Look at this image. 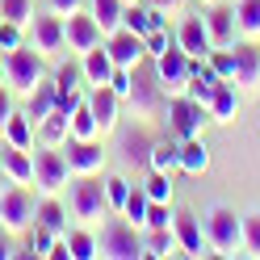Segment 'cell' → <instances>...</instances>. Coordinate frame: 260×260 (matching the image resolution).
I'll list each match as a JSON object with an SVG mask.
<instances>
[{
	"instance_id": "6da1fadb",
	"label": "cell",
	"mask_w": 260,
	"mask_h": 260,
	"mask_svg": "<svg viewBox=\"0 0 260 260\" xmlns=\"http://www.w3.org/2000/svg\"><path fill=\"white\" fill-rule=\"evenodd\" d=\"M122 105H130L135 118H155V113L164 109V88H159V76H155V59L151 55L130 68V92H126Z\"/></svg>"
},
{
	"instance_id": "7a4b0ae2",
	"label": "cell",
	"mask_w": 260,
	"mask_h": 260,
	"mask_svg": "<svg viewBox=\"0 0 260 260\" xmlns=\"http://www.w3.org/2000/svg\"><path fill=\"white\" fill-rule=\"evenodd\" d=\"M206 239L214 256H243V218L231 206H210L206 210Z\"/></svg>"
},
{
	"instance_id": "3957f363",
	"label": "cell",
	"mask_w": 260,
	"mask_h": 260,
	"mask_svg": "<svg viewBox=\"0 0 260 260\" xmlns=\"http://www.w3.org/2000/svg\"><path fill=\"white\" fill-rule=\"evenodd\" d=\"M96 252L109 256V260H139V256H147V252H143V235H139V226H135V222H126V218H105V222H101Z\"/></svg>"
},
{
	"instance_id": "277c9868",
	"label": "cell",
	"mask_w": 260,
	"mask_h": 260,
	"mask_svg": "<svg viewBox=\"0 0 260 260\" xmlns=\"http://www.w3.org/2000/svg\"><path fill=\"white\" fill-rule=\"evenodd\" d=\"M0 59H5V84L13 92H21V96H29V88H34L38 80H46V63L29 42H21L17 51H5Z\"/></svg>"
},
{
	"instance_id": "5b68a950",
	"label": "cell",
	"mask_w": 260,
	"mask_h": 260,
	"mask_svg": "<svg viewBox=\"0 0 260 260\" xmlns=\"http://www.w3.org/2000/svg\"><path fill=\"white\" fill-rule=\"evenodd\" d=\"M68 206H72V218H80L84 226L105 222V218H109V206H105V185L96 181V176H76V185L68 189Z\"/></svg>"
},
{
	"instance_id": "8992f818",
	"label": "cell",
	"mask_w": 260,
	"mask_h": 260,
	"mask_svg": "<svg viewBox=\"0 0 260 260\" xmlns=\"http://www.w3.org/2000/svg\"><path fill=\"white\" fill-rule=\"evenodd\" d=\"M164 122H168V130H172L176 139H198L202 126L210 122V109L198 105L193 96L176 92V96H168V105H164Z\"/></svg>"
},
{
	"instance_id": "52a82bcc",
	"label": "cell",
	"mask_w": 260,
	"mask_h": 260,
	"mask_svg": "<svg viewBox=\"0 0 260 260\" xmlns=\"http://www.w3.org/2000/svg\"><path fill=\"white\" fill-rule=\"evenodd\" d=\"M0 226L9 235H25L34 226V198H29L25 185H9L0 193Z\"/></svg>"
},
{
	"instance_id": "ba28073f",
	"label": "cell",
	"mask_w": 260,
	"mask_h": 260,
	"mask_svg": "<svg viewBox=\"0 0 260 260\" xmlns=\"http://www.w3.org/2000/svg\"><path fill=\"white\" fill-rule=\"evenodd\" d=\"M68 181H72V168H68L63 147H42L38 143V151H34V185H38V193H59Z\"/></svg>"
},
{
	"instance_id": "9c48e42d",
	"label": "cell",
	"mask_w": 260,
	"mask_h": 260,
	"mask_svg": "<svg viewBox=\"0 0 260 260\" xmlns=\"http://www.w3.org/2000/svg\"><path fill=\"white\" fill-rule=\"evenodd\" d=\"M25 42L34 46L42 59L63 51V46H68V38H63V17H55L51 9H42V13L34 9V17H29V25H25Z\"/></svg>"
},
{
	"instance_id": "30bf717a",
	"label": "cell",
	"mask_w": 260,
	"mask_h": 260,
	"mask_svg": "<svg viewBox=\"0 0 260 260\" xmlns=\"http://www.w3.org/2000/svg\"><path fill=\"white\" fill-rule=\"evenodd\" d=\"M155 76H159V88H164L168 96H176V92H185L189 88V76H193V59L181 51V46H168L164 55L155 59Z\"/></svg>"
},
{
	"instance_id": "8fae6325",
	"label": "cell",
	"mask_w": 260,
	"mask_h": 260,
	"mask_svg": "<svg viewBox=\"0 0 260 260\" xmlns=\"http://www.w3.org/2000/svg\"><path fill=\"white\" fill-rule=\"evenodd\" d=\"M63 155H68L72 176H101L105 172V147H101V139H68V143H63Z\"/></svg>"
},
{
	"instance_id": "7c38bea8",
	"label": "cell",
	"mask_w": 260,
	"mask_h": 260,
	"mask_svg": "<svg viewBox=\"0 0 260 260\" xmlns=\"http://www.w3.org/2000/svg\"><path fill=\"white\" fill-rule=\"evenodd\" d=\"M63 38H68V51H76V55H84V51H92V46H101V25H96V17L88 9H80V13H72V17H63Z\"/></svg>"
},
{
	"instance_id": "4fadbf2b",
	"label": "cell",
	"mask_w": 260,
	"mask_h": 260,
	"mask_svg": "<svg viewBox=\"0 0 260 260\" xmlns=\"http://www.w3.org/2000/svg\"><path fill=\"white\" fill-rule=\"evenodd\" d=\"M84 101H88L92 118H96V135H113V130H118V113H122V96L109 84H92V92Z\"/></svg>"
},
{
	"instance_id": "5bb4252c",
	"label": "cell",
	"mask_w": 260,
	"mask_h": 260,
	"mask_svg": "<svg viewBox=\"0 0 260 260\" xmlns=\"http://www.w3.org/2000/svg\"><path fill=\"white\" fill-rule=\"evenodd\" d=\"M172 235H176L185 256H210V239H206V226L198 214H189V210L172 214Z\"/></svg>"
},
{
	"instance_id": "9a60e30c",
	"label": "cell",
	"mask_w": 260,
	"mask_h": 260,
	"mask_svg": "<svg viewBox=\"0 0 260 260\" xmlns=\"http://www.w3.org/2000/svg\"><path fill=\"white\" fill-rule=\"evenodd\" d=\"M176 46L189 55V59H206L214 51V42H210V29H206V17H185L181 13V25H176Z\"/></svg>"
},
{
	"instance_id": "2e32d148",
	"label": "cell",
	"mask_w": 260,
	"mask_h": 260,
	"mask_svg": "<svg viewBox=\"0 0 260 260\" xmlns=\"http://www.w3.org/2000/svg\"><path fill=\"white\" fill-rule=\"evenodd\" d=\"M105 51H109V59H113V68H135V63L147 59V46H143V38H139V34H130V29H118V34H109Z\"/></svg>"
},
{
	"instance_id": "e0dca14e",
	"label": "cell",
	"mask_w": 260,
	"mask_h": 260,
	"mask_svg": "<svg viewBox=\"0 0 260 260\" xmlns=\"http://www.w3.org/2000/svg\"><path fill=\"white\" fill-rule=\"evenodd\" d=\"M164 25H168V17L155 13L147 0H135V5L122 9V29H130V34H139V38H147L151 29H164Z\"/></svg>"
},
{
	"instance_id": "ac0fdd59",
	"label": "cell",
	"mask_w": 260,
	"mask_h": 260,
	"mask_svg": "<svg viewBox=\"0 0 260 260\" xmlns=\"http://www.w3.org/2000/svg\"><path fill=\"white\" fill-rule=\"evenodd\" d=\"M0 168H5L9 185H34V151H21L13 143H5L0 147Z\"/></svg>"
},
{
	"instance_id": "d6986e66",
	"label": "cell",
	"mask_w": 260,
	"mask_h": 260,
	"mask_svg": "<svg viewBox=\"0 0 260 260\" xmlns=\"http://www.w3.org/2000/svg\"><path fill=\"white\" fill-rule=\"evenodd\" d=\"M235 51V84H243V88H260V46L256 42H235L231 46Z\"/></svg>"
},
{
	"instance_id": "ffe728a7",
	"label": "cell",
	"mask_w": 260,
	"mask_h": 260,
	"mask_svg": "<svg viewBox=\"0 0 260 260\" xmlns=\"http://www.w3.org/2000/svg\"><path fill=\"white\" fill-rule=\"evenodd\" d=\"M206 29H210V42H214V46H235V38H239L235 9L210 5V13H206Z\"/></svg>"
},
{
	"instance_id": "44dd1931",
	"label": "cell",
	"mask_w": 260,
	"mask_h": 260,
	"mask_svg": "<svg viewBox=\"0 0 260 260\" xmlns=\"http://www.w3.org/2000/svg\"><path fill=\"white\" fill-rule=\"evenodd\" d=\"M80 68H84V84H109V76H113V59L105 46H92V51L80 55Z\"/></svg>"
},
{
	"instance_id": "7402d4cb",
	"label": "cell",
	"mask_w": 260,
	"mask_h": 260,
	"mask_svg": "<svg viewBox=\"0 0 260 260\" xmlns=\"http://www.w3.org/2000/svg\"><path fill=\"white\" fill-rule=\"evenodd\" d=\"M176 168L189 172V176H202V172L210 168V147L202 143V135H198V139H181V155H176Z\"/></svg>"
},
{
	"instance_id": "603a6c76",
	"label": "cell",
	"mask_w": 260,
	"mask_h": 260,
	"mask_svg": "<svg viewBox=\"0 0 260 260\" xmlns=\"http://www.w3.org/2000/svg\"><path fill=\"white\" fill-rule=\"evenodd\" d=\"M210 122H235V113H239V92L231 80H222V84L214 88V96H210Z\"/></svg>"
},
{
	"instance_id": "cb8c5ba5",
	"label": "cell",
	"mask_w": 260,
	"mask_h": 260,
	"mask_svg": "<svg viewBox=\"0 0 260 260\" xmlns=\"http://www.w3.org/2000/svg\"><path fill=\"white\" fill-rule=\"evenodd\" d=\"M34 222H42L55 235H68V210L63 202H55V193H42V202H34Z\"/></svg>"
},
{
	"instance_id": "d4e9b609",
	"label": "cell",
	"mask_w": 260,
	"mask_h": 260,
	"mask_svg": "<svg viewBox=\"0 0 260 260\" xmlns=\"http://www.w3.org/2000/svg\"><path fill=\"white\" fill-rule=\"evenodd\" d=\"M34 130H38V143H42V147H63V143L72 139L68 113H59V109H51L42 122H34Z\"/></svg>"
},
{
	"instance_id": "484cf974",
	"label": "cell",
	"mask_w": 260,
	"mask_h": 260,
	"mask_svg": "<svg viewBox=\"0 0 260 260\" xmlns=\"http://www.w3.org/2000/svg\"><path fill=\"white\" fill-rule=\"evenodd\" d=\"M0 135H5V143H13V147L34 151V122H29V113H17V109H13Z\"/></svg>"
},
{
	"instance_id": "4316f807",
	"label": "cell",
	"mask_w": 260,
	"mask_h": 260,
	"mask_svg": "<svg viewBox=\"0 0 260 260\" xmlns=\"http://www.w3.org/2000/svg\"><path fill=\"white\" fill-rule=\"evenodd\" d=\"M122 0H88V13L96 17V25H101V34L109 38V34H118L122 29Z\"/></svg>"
},
{
	"instance_id": "83f0119b",
	"label": "cell",
	"mask_w": 260,
	"mask_h": 260,
	"mask_svg": "<svg viewBox=\"0 0 260 260\" xmlns=\"http://www.w3.org/2000/svg\"><path fill=\"white\" fill-rule=\"evenodd\" d=\"M176 155H181V139H159L147 151V168L151 172H176Z\"/></svg>"
},
{
	"instance_id": "f1b7e54d",
	"label": "cell",
	"mask_w": 260,
	"mask_h": 260,
	"mask_svg": "<svg viewBox=\"0 0 260 260\" xmlns=\"http://www.w3.org/2000/svg\"><path fill=\"white\" fill-rule=\"evenodd\" d=\"M51 109H55V80H38V84L29 88V105H25V113H29V122H42Z\"/></svg>"
},
{
	"instance_id": "f546056e",
	"label": "cell",
	"mask_w": 260,
	"mask_h": 260,
	"mask_svg": "<svg viewBox=\"0 0 260 260\" xmlns=\"http://www.w3.org/2000/svg\"><path fill=\"white\" fill-rule=\"evenodd\" d=\"M235 25H239V38L248 42L260 38V0H235Z\"/></svg>"
},
{
	"instance_id": "4dcf8cb0",
	"label": "cell",
	"mask_w": 260,
	"mask_h": 260,
	"mask_svg": "<svg viewBox=\"0 0 260 260\" xmlns=\"http://www.w3.org/2000/svg\"><path fill=\"white\" fill-rule=\"evenodd\" d=\"M143 252L155 256V260H164V256H172V252H181V243H176L172 226H159V231H147V235H143Z\"/></svg>"
},
{
	"instance_id": "1f68e13d",
	"label": "cell",
	"mask_w": 260,
	"mask_h": 260,
	"mask_svg": "<svg viewBox=\"0 0 260 260\" xmlns=\"http://www.w3.org/2000/svg\"><path fill=\"white\" fill-rule=\"evenodd\" d=\"M68 130H72V139H101V135H96V118H92L88 101H80V105L72 109V118H68Z\"/></svg>"
},
{
	"instance_id": "d6a6232c",
	"label": "cell",
	"mask_w": 260,
	"mask_h": 260,
	"mask_svg": "<svg viewBox=\"0 0 260 260\" xmlns=\"http://www.w3.org/2000/svg\"><path fill=\"white\" fill-rule=\"evenodd\" d=\"M63 239H68L72 260H96V256H101V252H96V235H92V231H84V226H80V231H68Z\"/></svg>"
},
{
	"instance_id": "836d02e7",
	"label": "cell",
	"mask_w": 260,
	"mask_h": 260,
	"mask_svg": "<svg viewBox=\"0 0 260 260\" xmlns=\"http://www.w3.org/2000/svg\"><path fill=\"white\" fill-rule=\"evenodd\" d=\"M55 92H80V88H84V68H80V63H59V68H55Z\"/></svg>"
},
{
	"instance_id": "e575fe53",
	"label": "cell",
	"mask_w": 260,
	"mask_h": 260,
	"mask_svg": "<svg viewBox=\"0 0 260 260\" xmlns=\"http://www.w3.org/2000/svg\"><path fill=\"white\" fill-rule=\"evenodd\" d=\"M147 151H151V139L143 135V130L122 135V159H130V164H147Z\"/></svg>"
},
{
	"instance_id": "d590c367",
	"label": "cell",
	"mask_w": 260,
	"mask_h": 260,
	"mask_svg": "<svg viewBox=\"0 0 260 260\" xmlns=\"http://www.w3.org/2000/svg\"><path fill=\"white\" fill-rule=\"evenodd\" d=\"M122 218L135 222V226H143V218H147V193H143V185H130L126 206H122Z\"/></svg>"
},
{
	"instance_id": "8d00e7d4",
	"label": "cell",
	"mask_w": 260,
	"mask_h": 260,
	"mask_svg": "<svg viewBox=\"0 0 260 260\" xmlns=\"http://www.w3.org/2000/svg\"><path fill=\"white\" fill-rule=\"evenodd\" d=\"M34 17V0H0V21H13V25H29Z\"/></svg>"
},
{
	"instance_id": "74e56055",
	"label": "cell",
	"mask_w": 260,
	"mask_h": 260,
	"mask_svg": "<svg viewBox=\"0 0 260 260\" xmlns=\"http://www.w3.org/2000/svg\"><path fill=\"white\" fill-rule=\"evenodd\" d=\"M105 206H109V214H122V206H126V193H130V181L126 176H105Z\"/></svg>"
},
{
	"instance_id": "f35d334b",
	"label": "cell",
	"mask_w": 260,
	"mask_h": 260,
	"mask_svg": "<svg viewBox=\"0 0 260 260\" xmlns=\"http://www.w3.org/2000/svg\"><path fill=\"white\" fill-rule=\"evenodd\" d=\"M143 193H147V202H172V172H151L143 181Z\"/></svg>"
},
{
	"instance_id": "ab89813d",
	"label": "cell",
	"mask_w": 260,
	"mask_h": 260,
	"mask_svg": "<svg viewBox=\"0 0 260 260\" xmlns=\"http://www.w3.org/2000/svg\"><path fill=\"white\" fill-rule=\"evenodd\" d=\"M159 226H172V202H147L143 231H159Z\"/></svg>"
},
{
	"instance_id": "60d3db41",
	"label": "cell",
	"mask_w": 260,
	"mask_h": 260,
	"mask_svg": "<svg viewBox=\"0 0 260 260\" xmlns=\"http://www.w3.org/2000/svg\"><path fill=\"white\" fill-rule=\"evenodd\" d=\"M243 256H260V210L243 214Z\"/></svg>"
},
{
	"instance_id": "b9f144b4",
	"label": "cell",
	"mask_w": 260,
	"mask_h": 260,
	"mask_svg": "<svg viewBox=\"0 0 260 260\" xmlns=\"http://www.w3.org/2000/svg\"><path fill=\"white\" fill-rule=\"evenodd\" d=\"M25 235H29V256H46V252H51V243L59 239L55 231H46L42 222H34V226L25 231Z\"/></svg>"
},
{
	"instance_id": "7bdbcfd3",
	"label": "cell",
	"mask_w": 260,
	"mask_h": 260,
	"mask_svg": "<svg viewBox=\"0 0 260 260\" xmlns=\"http://www.w3.org/2000/svg\"><path fill=\"white\" fill-rule=\"evenodd\" d=\"M172 42H176V38L168 34V25H164V29H151V34L143 38V46H147V55H151V59H159V55H164Z\"/></svg>"
},
{
	"instance_id": "ee69618b",
	"label": "cell",
	"mask_w": 260,
	"mask_h": 260,
	"mask_svg": "<svg viewBox=\"0 0 260 260\" xmlns=\"http://www.w3.org/2000/svg\"><path fill=\"white\" fill-rule=\"evenodd\" d=\"M21 42H25V29H21V25L0 21V51H17Z\"/></svg>"
},
{
	"instance_id": "f6af8a7d",
	"label": "cell",
	"mask_w": 260,
	"mask_h": 260,
	"mask_svg": "<svg viewBox=\"0 0 260 260\" xmlns=\"http://www.w3.org/2000/svg\"><path fill=\"white\" fill-rule=\"evenodd\" d=\"M42 9H51L55 17H72V13L88 9V0H42Z\"/></svg>"
},
{
	"instance_id": "bcb514c9",
	"label": "cell",
	"mask_w": 260,
	"mask_h": 260,
	"mask_svg": "<svg viewBox=\"0 0 260 260\" xmlns=\"http://www.w3.org/2000/svg\"><path fill=\"white\" fill-rule=\"evenodd\" d=\"M109 88L126 101V92H130V68H113V76H109Z\"/></svg>"
},
{
	"instance_id": "7dc6e473",
	"label": "cell",
	"mask_w": 260,
	"mask_h": 260,
	"mask_svg": "<svg viewBox=\"0 0 260 260\" xmlns=\"http://www.w3.org/2000/svg\"><path fill=\"white\" fill-rule=\"evenodd\" d=\"M147 5L155 13H164V17H168V13H172V17H181V13H185V0H147Z\"/></svg>"
},
{
	"instance_id": "c3c4849f",
	"label": "cell",
	"mask_w": 260,
	"mask_h": 260,
	"mask_svg": "<svg viewBox=\"0 0 260 260\" xmlns=\"http://www.w3.org/2000/svg\"><path fill=\"white\" fill-rule=\"evenodd\" d=\"M9 113H13V88L5 84V88H0V130H5V122H9Z\"/></svg>"
},
{
	"instance_id": "681fc988",
	"label": "cell",
	"mask_w": 260,
	"mask_h": 260,
	"mask_svg": "<svg viewBox=\"0 0 260 260\" xmlns=\"http://www.w3.org/2000/svg\"><path fill=\"white\" fill-rule=\"evenodd\" d=\"M9 256H13V248H9V231L0 226V260H9Z\"/></svg>"
},
{
	"instance_id": "f907efd6",
	"label": "cell",
	"mask_w": 260,
	"mask_h": 260,
	"mask_svg": "<svg viewBox=\"0 0 260 260\" xmlns=\"http://www.w3.org/2000/svg\"><path fill=\"white\" fill-rule=\"evenodd\" d=\"M9 189V176H5V168H0V193H5Z\"/></svg>"
},
{
	"instance_id": "816d5d0a",
	"label": "cell",
	"mask_w": 260,
	"mask_h": 260,
	"mask_svg": "<svg viewBox=\"0 0 260 260\" xmlns=\"http://www.w3.org/2000/svg\"><path fill=\"white\" fill-rule=\"evenodd\" d=\"M0 84H5V59H0Z\"/></svg>"
},
{
	"instance_id": "f5cc1de1",
	"label": "cell",
	"mask_w": 260,
	"mask_h": 260,
	"mask_svg": "<svg viewBox=\"0 0 260 260\" xmlns=\"http://www.w3.org/2000/svg\"><path fill=\"white\" fill-rule=\"evenodd\" d=\"M202 5H218V0H202Z\"/></svg>"
},
{
	"instance_id": "db71d44e",
	"label": "cell",
	"mask_w": 260,
	"mask_h": 260,
	"mask_svg": "<svg viewBox=\"0 0 260 260\" xmlns=\"http://www.w3.org/2000/svg\"><path fill=\"white\" fill-rule=\"evenodd\" d=\"M122 5H135V0H122Z\"/></svg>"
},
{
	"instance_id": "11a10c76",
	"label": "cell",
	"mask_w": 260,
	"mask_h": 260,
	"mask_svg": "<svg viewBox=\"0 0 260 260\" xmlns=\"http://www.w3.org/2000/svg\"><path fill=\"white\" fill-rule=\"evenodd\" d=\"M0 55H5V51H0Z\"/></svg>"
}]
</instances>
